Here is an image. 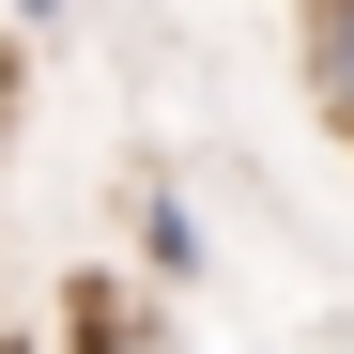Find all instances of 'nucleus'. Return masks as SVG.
<instances>
[{"mask_svg":"<svg viewBox=\"0 0 354 354\" xmlns=\"http://www.w3.org/2000/svg\"><path fill=\"white\" fill-rule=\"evenodd\" d=\"M124 231H139V277H154V292H201V277H216V231H201V201H185V185H139V201H124Z\"/></svg>","mask_w":354,"mask_h":354,"instance_id":"1","label":"nucleus"},{"mask_svg":"<svg viewBox=\"0 0 354 354\" xmlns=\"http://www.w3.org/2000/svg\"><path fill=\"white\" fill-rule=\"evenodd\" d=\"M308 93L324 124H354V0H308Z\"/></svg>","mask_w":354,"mask_h":354,"instance_id":"2","label":"nucleus"},{"mask_svg":"<svg viewBox=\"0 0 354 354\" xmlns=\"http://www.w3.org/2000/svg\"><path fill=\"white\" fill-rule=\"evenodd\" d=\"M0 16H16V31H62V16H77V0H0Z\"/></svg>","mask_w":354,"mask_h":354,"instance_id":"3","label":"nucleus"},{"mask_svg":"<svg viewBox=\"0 0 354 354\" xmlns=\"http://www.w3.org/2000/svg\"><path fill=\"white\" fill-rule=\"evenodd\" d=\"M0 354H46V339H0Z\"/></svg>","mask_w":354,"mask_h":354,"instance_id":"4","label":"nucleus"},{"mask_svg":"<svg viewBox=\"0 0 354 354\" xmlns=\"http://www.w3.org/2000/svg\"><path fill=\"white\" fill-rule=\"evenodd\" d=\"M339 354H354V339H339Z\"/></svg>","mask_w":354,"mask_h":354,"instance_id":"5","label":"nucleus"}]
</instances>
